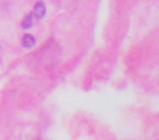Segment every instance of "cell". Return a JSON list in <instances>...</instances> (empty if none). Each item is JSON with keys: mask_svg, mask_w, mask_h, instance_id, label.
Instances as JSON below:
<instances>
[{"mask_svg": "<svg viewBox=\"0 0 159 140\" xmlns=\"http://www.w3.org/2000/svg\"><path fill=\"white\" fill-rule=\"evenodd\" d=\"M34 14L36 16V18H42V17L46 14V7H45V4L42 2H39V3H36V4H35Z\"/></svg>", "mask_w": 159, "mask_h": 140, "instance_id": "1", "label": "cell"}, {"mask_svg": "<svg viewBox=\"0 0 159 140\" xmlns=\"http://www.w3.org/2000/svg\"><path fill=\"white\" fill-rule=\"evenodd\" d=\"M34 45H35V38H34L32 35H25L24 38H22V46L32 48Z\"/></svg>", "mask_w": 159, "mask_h": 140, "instance_id": "2", "label": "cell"}, {"mask_svg": "<svg viewBox=\"0 0 159 140\" xmlns=\"http://www.w3.org/2000/svg\"><path fill=\"white\" fill-rule=\"evenodd\" d=\"M32 27V14H28L22 21V28H31Z\"/></svg>", "mask_w": 159, "mask_h": 140, "instance_id": "3", "label": "cell"}]
</instances>
